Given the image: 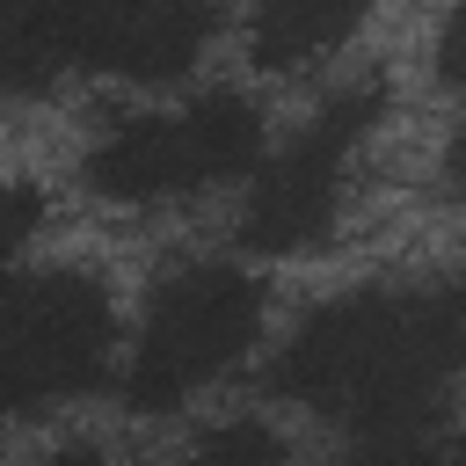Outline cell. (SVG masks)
<instances>
[{
    "instance_id": "cell-1",
    "label": "cell",
    "mask_w": 466,
    "mask_h": 466,
    "mask_svg": "<svg viewBox=\"0 0 466 466\" xmlns=\"http://www.w3.org/2000/svg\"><path fill=\"white\" fill-rule=\"evenodd\" d=\"M466 364V269L422 291H350L299 320L269 386L328 415H422Z\"/></svg>"
},
{
    "instance_id": "cell-2",
    "label": "cell",
    "mask_w": 466,
    "mask_h": 466,
    "mask_svg": "<svg viewBox=\"0 0 466 466\" xmlns=\"http://www.w3.org/2000/svg\"><path fill=\"white\" fill-rule=\"evenodd\" d=\"M116 320L87 269H36L0 284V415L95 386Z\"/></svg>"
},
{
    "instance_id": "cell-3",
    "label": "cell",
    "mask_w": 466,
    "mask_h": 466,
    "mask_svg": "<svg viewBox=\"0 0 466 466\" xmlns=\"http://www.w3.org/2000/svg\"><path fill=\"white\" fill-rule=\"evenodd\" d=\"M255 328H262V291L240 269H218V262L175 269L153 291L138 350H131V371H124L131 408H175L182 393L218 379L255 342Z\"/></svg>"
},
{
    "instance_id": "cell-4",
    "label": "cell",
    "mask_w": 466,
    "mask_h": 466,
    "mask_svg": "<svg viewBox=\"0 0 466 466\" xmlns=\"http://www.w3.org/2000/svg\"><path fill=\"white\" fill-rule=\"evenodd\" d=\"M262 124L240 95H204L189 109H160V116H131L116 124L95 153H87V182L102 197L124 204H153V197H182L204 189L233 167H248Z\"/></svg>"
},
{
    "instance_id": "cell-5",
    "label": "cell",
    "mask_w": 466,
    "mask_h": 466,
    "mask_svg": "<svg viewBox=\"0 0 466 466\" xmlns=\"http://www.w3.org/2000/svg\"><path fill=\"white\" fill-rule=\"evenodd\" d=\"M371 116H379V80L335 95V102L255 175L248 218H240L255 248H277V255H284V248H313V240L335 226V211H342V167H350L357 138L371 131Z\"/></svg>"
},
{
    "instance_id": "cell-6",
    "label": "cell",
    "mask_w": 466,
    "mask_h": 466,
    "mask_svg": "<svg viewBox=\"0 0 466 466\" xmlns=\"http://www.w3.org/2000/svg\"><path fill=\"white\" fill-rule=\"evenodd\" d=\"M204 0H80V58L124 80H167L204 51Z\"/></svg>"
},
{
    "instance_id": "cell-7",
    "label": "cell",
    "mask_w": 466,
    "mask_h": 466,
    "mask_svg": "<svg viewBox=\"0 0 466 466\" xmlns=\"http://www.w3.org/2000/svg\"><path fill=\"white\" fill-rule=\"evenodd\" d=\"M80 58V0H0V95H36Z\"/></svg>"
},
{
    "instance_id": "cell-8",
    "label": "cell",
    "mask_w": 466,
    "mask_h": 466,
    "mask_svg": "<svg viewBox=\"0 0 466 466\" xmlns=\"http://www.w3.org/2000/svg\"><path fill=\"white\" fill-rule=\"evenodd\" d=\"M371 0H255V58L262 66H291V58H320L335 51Z\"/></svg>"
},
{
    "instance_id": "cell-9",
    "label": "cell",
    "mask_w": 466,
    "mask_h": 466,
    "mask_svg": "<svg viewBox=\"0 0 466 466\" xmlns=\"http://www.w3.org/2000/svg\"><path fill=\"white\" fill-rule=\"evenodd\" d=\"M350 466H444V451H437V408L357 422V451H350Z\"/></svg>"
},
{
    "instance_id": "cell-10",
    "label": "cell",
    "mask_w": 466,
    "mask_h": 466,
    "mask_svg": "<svg viewBox=\"0 0 466 466\" xmlns=\"http://www.w3.org/2000/svg\"><path fill=\"white\" fill-rule=\"evenodd\" d=\"M189 466H284V451H277V437L262 422H226V430H211L197 444Z\"/></svg>"
},
{
    "instance_id": "cell-11",
    "label": "cell",
    "mask_w": 466,
    "mask_h": 466,
    "mask_svg": "<svg viewBox=\"0 0 466 466\" xmlns=\"http://www.w3.org/2000/svg\"><path fill=\"white\" fill-rule=\"evenodd\" d=\"M36 226V189L29 182H0V255Z\"/></svg>"
},
{
    "instance_id": "cell-12",
    "label": "cell",
    "mask_w": 466,
    "mask_h": 466,
    "mask_svg": "<svg viewBox=\"0 0 466 466\" xmlns=\"http://www.w3.org/2000/svg\"><path fill=\"white\" fill-rule=\"evenodd\" d=\"M437 66H444V80H466V0H451V15H444Z\"/></svg>"
},
{
    "instance_id": "cell-13",
    "label": "cell",
    "mask_w": 466,
    "mask_h": 466,
    "mask_svg": "<svg viewBox=\"0 0 466 466\" xmlns=\"http://www.w3.org/2000/svg\"><path fill=\"white\" fill-rule=\"evenodd\" d=\"M451 189L466 197V131H459V146H451Z\"/></svg>"
},
{
    "instance_id": "cell-14",
    "label": "cell",
    "mask_w": 466,
    "mask_h": 466,
    "mask_svg": "<svg viewBox=\"0 0 466 466\" xmlns=\"http://www.w3.org/2000/svg\"><path fill=\"white\" fill-rule=\"evenodd\" d=\"M44 466H102L95 451H58V459H44Z\"/></svg>"
}]
</instances>
